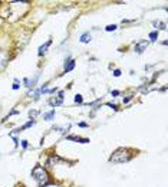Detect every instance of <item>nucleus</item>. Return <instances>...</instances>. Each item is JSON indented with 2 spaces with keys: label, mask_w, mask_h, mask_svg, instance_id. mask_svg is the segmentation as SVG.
Instances as JSON below:
<instances>
[{
  "label": "nucleus",
  "mask_w": 168,
  "mask_h": 187,
  "mask_svg": "<svg viewBox=\"0 0 168 187\" xmlns=\"http://www.w3.org/2000/svg\"><path fill=\"white\" fill-rule=\"evenodd\" d=\"M32 177L37 181V186L39 187H46L49 184H53V181L51 180L48 171L45 170L42 166H34L33 170H32Z\"/></svg>",
  "instance_id": "f257e3e1"
},
{
  "label": "nucleus",
  "mask_w": 168,
  "mask_h": 187,
  "mask_svg": "<svg viewBox=\"0 0 168 187\" xmlns=\"http://www.w3.org/2000/svg\"><path fill=\"white\" fill-rule=\"evenodd\" d=\"M134 157V154L131 150H128V148H118L115 153H112V155L109 157V161L111 163H127V161H129L131 158Z\"/></svg>",
  "instance_id": "f03ea898"
},
{
  "label": "nucleus",
  "mask_w": 168,
  "mask_h": 187,
  "mask_svg": "<svg viewBox=\"0 0 168 187\" xmlns=\"http://www.w3.org/2000/svg\"><path fill=\"white\" fill-rule=\"evenodd\" d=\"M63 95H65V92H63V91H60V92L58 94V97H56V98H52L51 101H49V104H51L52 107H58V105H60V104L63 102Z\"/></svg>",
  "instance_id": "7ed1b4c3"
},
{
  "label": "nucleus",
  "mask_w": 168,
  "mask_h": 187,
  "mask_svg": "<svg viewBox=\"0 0 168 187\" xmlns=\"http://www.w3.org/2000/svg\"><path fill=\"white\" fill-rule=\"evenodd\" d=\"M75 61L73 59H70V58H67L65 59V65H63V73H67V72H70L72 69L75 68Z\"/></svg>",
  "instance_id": "20e7f679"
},
{
  "label": "nucleus",
  "mask_w": 168,
  "mask_h": 187,
  "mask_svg": "<svg viewBox=\"0 0 168 187\" xmlns=\"http://www.w3.org/2000/svg\"><path fill=\"white\" fill-rule=\"evenodd\" d=\"M150 45V42L148 40H141V42H138L136 45H135V48H134V51L136 52V53H142V52L145 51V48Z\"/></svg>",
  "instance_id": "39448f33"
},
{
  "label": "nucleus",
  "mask_w": 168,
  "mask_h": 187,
  "mask_svg": "<svg viewBox=\"0 0 168 187\" xmlns=\"http://www.w3.org/2000/svg\"><path fill=\"white\" fill-rule=\"evenodd\" d=\"M52 45V39H49V40H48V42H46V43H45V45H42V46H39V49H37V55H39V56H42V55H45V53H46V49H48V48H49V46H51Z\"/></svg>",
  "instance_id": "423d86ee"
},
{
  "label": "nucleus",
  "mask_w": 168,
  "mask_h": 187,
  "mask_svg": "<svg viewBox=\"0 0 168 187\" xmlns=\"http://www.w3.org/2000/svg\"><path fill=\"white\" fill-rule=\"evenodd\" d=\"M67 140H72V141H76V143H81V144H88L89 143V138H82V137H75V135L67 137Z\"/></svg>",
  "instance_id": "0eeeda50"
},
{
  "label": "nucleus",
  "mask_w": 168,
  "mask_h": 187,
  "mask_svg": "<svg viewBox=\"0 0 168 187\" xmlns=\"http://www.w3.org/2000/svg\"><path fill=\"white\" fill-rule=\"evenodd\" d=\"M79 40H81V43H89V42L92 40V36H91L89 32H85V33L81 36V39H79Z\"/></svg>",
  "instance_id": "6e6552de"
},
{
  "label": "nucleus",
  "mask_w": 168,
  "mask_h": 187,
  "mask_svg": "<svg viewBox=\"0 0 168 187\" xmlns=\"http://www.w3.org/2000/svg\"><path fill=\"white\" fill-rule=\"evenodd\" d=\"M59 160H60V158H59L58 155H51V157L48 158V161H46V166H48V167H51V166H53V164H56Z\"/></svg>",
  "instance_id": "1a4fd4ad"
},
{
  "label": "nucleus",
  "mask_w": 168,
  "mask_h": 187,
  "mask_svg": "<svg viewBox=\"0 0 168 187\" xmlns=\"http://www.w3.org/2000/svg\"><path fill=\"white\" fill-rule=\"evenodd\" d=\"M37 79H39V73H36V75L33 76V79H32V81H29V84H27V86H26V88H27L29 91H32L34 86H36V82H37Z\"/></svg>",
  "instance_id": "9d476101"
},
{
  "label": "nucleus",
  "mask_w": 168,
  "mask_h": 187,
  "mask_svg": "<svg viewBox=\"0 0 168 187\" xmlns=\"http://www.w3.org/2000/svg\"><path fill=\"white\" fill-rule=\"evenodd\" d=\"M55 115H56V111H55V109H52V111H49V112L43 114V119H46V121H52V119L55 118Z\"/></svg>",
  "instance_id": "9b49d317"
},
{
  "label": "nucleus",
  "mask_w": 168,
  "mask_h": 187,
  "mask_svg": "<svg viewBox=\"0 0 168 187\" xmlns=\"http://www.w3.org/2000/svg\"><path fill=\"white\" fill-rule=\"evenodd\" d=\"M7 64V58H6V53L0 52V69H3Z\"/></svg>",
  "instance_id": "f8f14e48"
},
{
  "label": "nucleus",
  "mask_w": 168,
  "mask_h": 187,
  "mask_svg": "<svg viewBox=\"0 0 168 187\" xmlns=\"http://www.w3.org/2000/svg\"><path fill=\"white\" fill-rule=\"evenodd\" d=\"M154 25H155V26H160L161 30H165V29H167V23H164V22H157V20H155Z\"/></svg>",
  "instance_id": "ddd939ff"
},
{
  "label": "nucleus",
  "mask_w": 168,
  "mask_h": 187,
  "mask_svg": "<svg viewBox=\"0 0 168 187\" xmlns=\"http://www.w3.org/2000/svg\"><path fill=\"white\" fill-rule=\"evenodd\" d=\"M117 28H118L117 25H108V26L105 28V30H106V32H115Z\"/></svg>",
  "instance_id": "4468645a"
},
{
  "label": "nucleus",
  "mask_w": 168,
  "mask_h": 187,
  "mask_svg": "<svg viewBox=\"0 0 168 187\" xmlns=\"http://www.w3.org/2000/svg\"><path fill=\"white\" fill-rule=\"evenodd\" d=\"M157 37H158V30H154L150 33V39H151V42H155L157 40Z\"/></svg>",
  "instance_id": "2eb2a0df"
},
{
  "label": "nucleus",
  "mask_w": 168,
  "mask_h": 187,
  "mask_svg": "<svg viewBox=\"0 0 168 187\" xmlns=\"http://www.w3.org/2000/svg\"><path fill=\"white\" fill-rule=\"evenodd\" d=\"M75 102H76V104H82V102H84V97H82L81 94H76V95H75Z\"/></svg>",
  "instance_id": "dca6fc26"
},
{
  "label": "nucleus",
  "mask_w": 168,
  "mask_h": 187,
  "mask_svg": "<svg viewBox=\"0 0 168 187\" xmlns=\"http://www.w3.org/2000/svg\"><path fill=\"white\" fill-rule=\"evenodd\" d=\"M37 114H39V111H34V109H32V111H29V117H30L32 119H33L34 117L37 115Z\"/></svg>",
  "instance_id": "f3484780"
},
{
  "label": "nucleus",
  "mask_w": 168,
  "mask_h": 187,
  "mask_svg": "<svg viewBox=\"0 0 168 187\" xmlns=\"http://www.w3.org/2000/svg\"><path fill=\"white\" fill-rule=\"evenodd\" d=\"M106 105H108V107H109V108H112V109H114V111H117V109H118V107H117V105H115V104H112V102H108V104H106Z\"/></svg>",
  "instance_id": "a211bd4d"
},
{
  "label": "nucleus",
  "mask_w": 168,
  "mask_h": 187,
  "mask_svg": "<svg viewBox=\"0 0 168 187\" xmlns=\"http://www.w3.org/2000/svg\"><path fill=\"white\" fill-rule=\"evenodd\" d=\"M132 98H134V95H128V97H127V98L124 99V104H127V102H129V101H131V99H132Z\"/></svg>",
  "instance_id": "6ab92c4d"
},
{
  "label": "nucleus",
  "mask_w": 168,
  "mask_h": 187,
  "mask_svg": "<svg viewBox=\"0 0 168 187\" xmlns=\"http://www.w3.org/2000/svg\"><path fill=\"white\" fill-rule=\"evenodd\" d=\"M22 147H23V148H27V147H29V143H27L26 140H23V141H22Z\"/></svg>",
  "instance_id": "aec40b11"
},
{
  "label": "nucleus",
  "mask_w": 168,
  "mask_h": 187,
  "mask_svg": "<svg viewBox=\"0 0 168 187\" xmlns=\"http://www.w3.org/2000/svg\"><path fill=\"white\" fill-rule=\"evenodd\" d=\"M114 76H115V78L121 76V71H119V69H115V71H114Z\"/></svg>",
  "instance_id": "412c9836"
},
{
  "label": "nucleus",
  "mask_w": 168,
  "mask_h": 187,
  "mask_svg": "<svg viewBox=\"0 0 168 187\" xmlns=\"http://www.w3.org/2000/svg\"><path fill=\"white\" fill-rule=\"evenodd\" d=\"M119 94H121L119 91H112V92H111V95H112V97H118Z\"/></svg>",
  "instance_id": "4be33fe9"
},
{
  "label": "nucleus",
  "mask_w": 168,
  "mask_h": 187,
  "mask_svg": "<svg viewBox=\"0 0 168 187\" xmlns=\"http://www.w3.org/2000/svg\"><path fill=\"white\" fill-rule=\"evenodd\" d=\"M78 125H79L81 128H86V127H88V124H86V122H79Z\"/></svg>",
  "instance_id": "5701e85b"
},
{
  "label": "nucleus",
  "mask_w": 168,
  "mask_h": 187,
  "mask_svg": "<svg viewBox=\"0 0 168 187\" xmlns=\"http://www.w3.org/2000/svg\"><path fill=\"white\" fill-rule=\"evenodd\" d=\"M19 88H20V85H19V82H15V84H13V89L16 91V89H19Z\"/></svg>",
  "instance_id": "b1692460"
},
{
  "label": "nucleus",
  "mask_w": 168,
  "mask_h": 187,
  "mask_svg": "<svg viewBox=\"0 0 168 187\" xmlns=\"http://www.w3.org/2000/svg\"><path fill=\"white\" fill-rule=\"evenodd\" d=\"M23 84H25V86H27V84H29V79H27V78H25V79H23Z\"/></svg>",
  "instance_id": "393cba45"
}]
</instances>
